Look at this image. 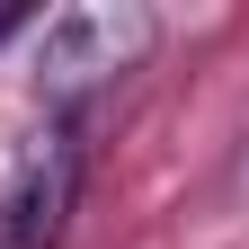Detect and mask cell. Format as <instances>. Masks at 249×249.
<instances>
[{
  "mask_svg": "<svg viewBox=\"0 0 249 249\" xmlns=\"http://www.w3.org/2000/svg\"><path fill=\"white\" fill-rule=\"evenodd\" d=\"M142 53H151V9H134V0H80V9L45 18V36H36V80L53 89V98H80V89L134 71Z\"/></svg>",
  "mask_w": 249,
  "mask_h": 249,
  "instance_id": "obj_1",
  "label": "cell"
},
{
  "mask_svg": "<svg viewBox=\"0 0 249 249\" xmlns=\"http://www.w3.org/2000/svg\"><path fill=\"white\" fill-rule=\"evenodd\" d=\"M71 134H36L9 151V169H0V231L9 249H45L62 231V205H71Z\"/></svg>",
  "mask_w": 249,
  "mask_h": 249,
  "instance_id": "obj_2",
  "label": "cell"
}]
</instances>
